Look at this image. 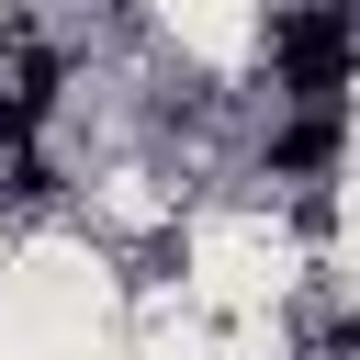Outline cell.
<instances>
[{
    "label": "cell",
    "instance_id": "obj_1",
    "mask_svg": "<svg viewBox=\"0 0 360 360\" xmlns=\"http://www.w3.org/2000/svg\"><path fill=\"white\" fill-rule=\"evenodd\" d=\"M270 56H281V79H292V90H315V101H326V90L360 68V11H349V0H304V11H281Z\"/></svg>",
    "mask_w": 360,
    "mask_h": 360
},
{
    "label": "cell",
    "instance_id": "obj_3",
    "mask_svg": "<svg viewBox=\"0 0 360 360\" xmlns=\"http://www.w3.org/2000/svg\"><path fill=\"white\" fill-rule=\"evenodd\" d=\"M22 135H34V124H22V112H11V101H0V146H22Z\"/></svg>",
    "mask_w": 360,
    "mask_h": 360
},
{
    "label": "cell",
    "instance_id": "obj_2",
    "mask_svg": "<svg viewBox=\"0 0 360 360\" xmlns=\"http://www.w3.org/2000/svg\"><path fill=\"white\" fill-rule=\"evenodd\" d=\"M326 158H338V112H304V124L270 146V169H326Z\"/></svg>",
    "mask_w": 360,
    "mask_h": 360
}]
</instances>
